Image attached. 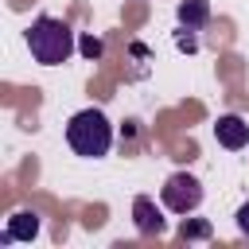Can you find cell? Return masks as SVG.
I'll return each mask as SVG.
<instances>
[{"instance_id": "11", "label": "cell", "mask_w": 249, "mask_h": 249, "mask_svg": "<svg viewBox=\"0 0 249 249\" xmlns=\"http://www.w3.org/2000/svg\"><path fill=\"white\" fill-rule=\"evenodd\" d=\"M233 218H237V230H241V233H245V237H249V202H241V206H237V214H233Z\"/></svg>"}, {"instance_id": "7", "label": "cell", "mask_w": 249, "mask_h": 249, "mask_svg": "<svg viewBox=\"0 0 249 249\" xmlns=\"http://www.w3.org/2000/svg\"><path fill=\"white\" fill-rule=\"evenodd\" d=\"M175 16H179L183 27H195V31H198V27L210 23V0H179Z\"/></svg>"}, {"instance_id": "2", "label": "cell", "mask_w": 249, "mask_h": 249, "mask_svg": "<svg viewBox=\"0 0 249 249\" xmlns=\"http://www.w3.org/2000/svg\"><path fill=\"white\" fill-rule=\"evenodd\" d=\"M66 144H70L78 156H86V160L109 156V148H113V124H109V117H105L101 109H82V113H74V117L66 121Z\"/></svg>"}, {"instance_id": "9", "label": "cell", "mask_w": 249, "mask_h": 249, "mask_svg": "<svg viewBox=\"0 0 249 249\" xmlns=\"http://www.w3.org/2000/svg\"><path fill=\"white\" fill-rule=\"evenodd\" d=\"M78 51H82V54H86L89 62H97L105 47H101V39H97V35H82V39H78Z\"/></svg>"}, {"instance_id": "5", "label": "cell", "mask_w": 249, "mask_h": 249, "mask_svg": "<svg viewBox=\"0 0 249 249\" xmlns=\"http://www.w3.org/2000/svg\"><path fill=\"white\" fill-rule=\"evenodd\" d=\"M132 218H136V230L144 237H160L163 233V214H160V206L148 195H136L132 198Z\"/></svg>"}, {"instance_id": "6", "label": "cell", "mask_w": 249, "mask_h": 249, "mask_svg": "<svg viewBox=\"0 0 249 249\" xmlns=\"http://www.w3.org/2000/svg\"><path fill=\"white\" fill-rule=\"evenodd\" d=\"M39 237V214L35 210H19L8 218V230H4V241H31Z\"/></svg>"}, {"instance_id": "4", "label": "cell", "mask_w": 249, "mask_h": 249, "mask_svg": "<svg viewBox=\"0 0 249 249\" xmlns=\"http://www.w3.org/2000/svg\"><path fill=\"white\" fill-rule=\"evenodd\" d=\"M214 136H218V144H222L226 152H237V148L249 144V124H245L237 113H222L218 124H214Z\"/></svg>"}, {"instance_id": "8", "label": "cell", "mask_w": 249, "mask_h": 249, "mask_svg": "<svg viewBox=\"0 0 249 249\" xmlns=\"http://www.w3.org/2000/svg\"><path fill=\"white\" fill-rule=\"evenodd\" d=\"M214 230H210V222H202V218H183V226H179V237L183 241H206Z\"/></svg>"}, {"instance_id": "10", "label": "cell", "mask_w": 249, "mask_h": 249, "mask_svg": "<svg viewBox=\"0 0 249 249\" xmlns=\"http://www.w3.org/2000/svg\"><path fill=\"white\" fill-rule=\"evenodd\" d=\"M175 47H179V51H187V54H191V51H198V39H195V27H183V31L175 35Z\"/></svg>"}, {"instance_id": "1", "label": "cell", "mask_w": 249, "mask_h": 249, "mask_svg": "<svg viewBox=\"0 0 249 249\" xmlns=\"http://www.w3.org/2000/svg\"><path fill=\"white\" fill-rule=\"evenodd\" d=\"M27 51L39 66H62L74 51H78V39L70 31L66 19H54V16H39L31 27H27Z\"/></svg>"}, {"instance_id": "3", "label": "cell", "mask_w": 249, "mask_h": 249, "mask_svg": "<svg viewBox=\"0 0 249 249\" xmlns=\"http://www.w3.org/2000/svg\"><path fill=\"white\" fill-rule=\"evenodd\" d=\"M160 198H163V206H167L171 214H195V210L202 206V183H198L195 175H187V171H175V175H167V183L160 187Z\"/></svg>"}]
</instances>
